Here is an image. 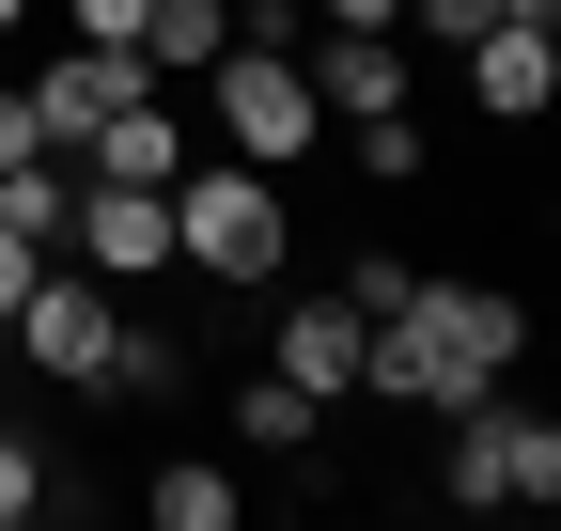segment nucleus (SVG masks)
I'll use <instances>...</instances> for the list:
<instances>
[{
  "label": "nucleus",
  "mask_w": 561,
  "mask_h": 531,
  "mask_svg": "<svg viewBox=\"0 0 561 531\" xmlns=\"http://www.w3.org/2000/svg\"><path fill=\"white\" fill-rule=\"evenodd\" d=\"M483 16H500V0H405V47H468Z\"/></svg>",
  "instance_id": "f3484780"
},
{
  "label": "nucleus",
  "mask_w": 561,
  "mask_h": 531,
  "mask_svg": "<svg viewBox=\"0 0 561 531\" xmlns=\"http://www.w3.org/2000/svg\"><path fill=\"white\" fill-rule=\"evenodd\" d=\"M62 172H110V188H172V172H187V110L125 94V110H110V125H94V142L62 157Z\"/></svg>",
  "instance_id": "9d476101"
},
{
  "label": "nucleus",
  "mask_w": 561,
  "mask_h": 531,
  "mask_svg": "<svg viewBox=\"0 0 561 531\" xmlns=\"http://www.w3.org/2000/svg\"><path fill=\"white\" fill-rule=\"evenodd\" d=\"M0 344H16L47 391H94V375H110V282H94V266H79V282H62V266H32V297L0 313Z\"/></svg>",
  "instance_id": "39448f33"
},
{
  "label": "nucleus",
  "mask_w": 561,
  "mask_h": 531,
  "mask_svg": "<svg viewBox=\"0 0 561 531\" xmlns=\"http://www.w3.org/2000/svg\"><path fill=\"white\" fill-rule=\"evenodd\" d=\"M32 266H47V235H16V219H0V313L32 297Z\"/></svg>",
  "instance_id": "6ab92c4d"
},
{
  "label": "nucleus",
  "mask_w": 561,
  "mask_h": 531,
  "mask_svg": "<svg viewBox=\"0 0 561 531\" xmlns=\"http://www.w3.org/2000/svg\"><path fill=\"white\" fill-rule=\"evenodd\" d=\"M359 172H375V188H421V172H437L421 110H359Z\"/></svg>",
  "instance_id": "2eb2a0df"
},
{
  "label": "nucleus",
  "mask_w": 561,
  "mask_h": 531,
  "mask_svg": "<svg viewBox=\"0 0 561 531\" xmlns=\"http://www.w3.org/2000/svg\"><path fill=\"white\" fill-rule=\"evenodd\" d=\"M468 110L530 142V125L561 110V32H530V16H483V32H468Z\"/></svg>",
  "instance_id": "0eeeda50"
},
{
  "label": "nucleus",
  "mask_w": 561,
  "mask_h": 531,
  "mask_svg": "<svg viewBox=\"0 0 561 531\" xmlns=\"http://www.w3.org/2000/svg\"><path fill=\"white\" fill-rule=\"evenodd\" d=\"M94 391H125V407H172V391H187V344H172V328H125L110 313V375Z\"/></svg>",
  "instance_id": "ddd939ff"
},
{
  "label": "nucleus",
  "mask_w": 561,
  "mask_h": 531,
  "mask_svg": "<svg viewBox=\"0 0 561 531\" xmlns=\"http://www.w3.org/2000/svg\"><path fill=\"white\" fill-rule=\"evenodd\" d=\"M62 250H79L94 282H157V266H172V188H110V172H79Z\"/></svg>",
  "instance_id": "423d86ee"
},
{
  "label": "nucleus",
  "mask_w": 561,
  "mask_h": 531,
  "mask_svg": "<svg viewBox=\"0 0 561 531\" xmlns=\"http://www.w3.org/2000/svg\"><path fill=\"white\" fill-rule=\"evenodd\" d=\"M62 485H79V470H62V453H32V438H0V531H32Z\"/></svg>",
  "instance_id": "dca6fc26"
},
{
  "label": "nucleus",
  "mask_w": 561,
  "mask_h": 531,
  "mask_svg": "<svg viewBox=\"0 0 561 531\" xmlns=\"http://www.w3.org/2000/svg\"><path fill=\"white\" fill-rule=\"evenodd\" d=\"M280 250H297V172H250V157L172 172V266H203L219 297H265Z\"/></svg>",
  "instance_id": "f03ea898"
},
{
  "label": "nucleus",
  "mask_w": 561,
  "mask_h": 531,
  "mask_svg": "<svg viewBox=\"0 0 561 531\" xmlns=\"http://www.w3.org/2000/svg\"><path fill=\"white\" fill-rule=\"evenodd\" d=\"M297 79H312V110H405V32H312L297 47Z\"/></svg>",
  "instance_id": "1a4fd4ad"
},
{
  "label": "nucleus",
  "mask_w": 561,
  "mask_h": 531,
  "mask_svg": "<svg viewBox=\"0 0 561 531\" xmlns=\"http://www.w3.org/2000/svg\"><path fill=\"white\" fill-rule=\"evenodd\" d=\"M219 16H234V32H280V47H297V0H219Z\"/></svg>",
  "instance_id": "aec40b11"
},
{
  "label": "nucleus",
  "mask_w": 561,
  "mask_h": 531,
  "mask_svg": "<svg viewBox=\"0 0 561 531\" xmlns=\"http://www.w3.org/2000/svg\"><path fill=\"white\" fill-rule=\"evenodd\" d=\"M203 110H219V142H234L250 172H297V157L328 142V110H312V79H297L280 32H234L219 63H203Z\"/></svg>",
  "instance_id": "7ed1b4c3"
},
{
  "label": "nucleus",
  "mask_w": 561,
  "mask_h": 531,
  "mask_svg": "<svg viewBox=\"0 0 561 531\" xmlns=\"http://www.w3.org/2000/svg\"><path fill=\"white\" fill-rule=\"evenodd\" d=\"M515 360H530V297L515 282H405L390 313H359V391L375 407H421V422L483 407Z\"/></svg>",
  "instance_id": "f257e3e1"
},
{
  "label": "nucleus",
  "mask_w": 561,
  "mask_h": 531,
  "mask_svg": "<svg viewBox=\"0 0 561 531\" xmlns=\"http://www.w3.org/2000/svg\"><path fill=\"white\" fill-rule=\"evenodd\" d=\"M437 500H468V516H546L561 500V422L546 407H500V391H483V407H453V470H437Z\"/></svg>",
  "instance_id": "20e7f679"
},
{
  "label": "nucleus",
  "mask_w": 561,
  "mask_h": 531,
  "mask_svg": "<svg viewBox=\"0 0 561 531\" xmlns=\"http://www.w3.org/2000/svg\"><path fill=\"white\" fill-rule=\"evenodd\" d=\"M140 500H157V531H234V516H250V485L219 470V453H172V470L140 485Z\"/></svg>",
  "instance_id": "9b49d317"
},
{
  "label": "nucleus",
  "mask_w": 561,
  "mask_h": 531,
  "mask_svg": "<svg viewBox=\"0 0 561 531\" xmlns=\"http://www.w3.org/2000/svg\"><path fill=\"white\" fill-rule=\"evenodd\" d=\"M219 47H234V16H219V0H157V16H140V63H157V79H203Z\"/></svg>",
  "instance_id": "f8f14e48"
},
{
  "label": "nucleus",
  "mask_w": 561,
  "mask_h": 531,
  "mask_svg": "<svg viewBox=\"0 0 561 531\" xmlns=\"http://www.w3.org/2000/svg\"><path fill=\"white\" fill-rule=\"evenodd\" d=\"M234 438H250V453H312V438H328V407H312L297 375H250V391H234Z\"/></svg>",
  "instance_id": "4468645a"
},
{
  "label": "nucleus",
  "mask_w": 561,
  "mask_h": 531,
  "mask_svg": "<svg viewBox=\"0 0 561 531\" xmlns=\"http://www.w3.org/2000/svg\"><path fill=\"white\" fill-rule=\"evenodd\" d=\"M62 16H79V47H140V16H157V0H62Z\"/></svg>",
  "instance_id": "a211bd4d"
},
{
  "label": "nucleus",
  "mask_w": 561,
  "mask_h": 531,
  "mask_svg": "<svg viewBox=\"0 0 561 531\" xmlns=\"http://www.w3.org/2000/svg\"><path fill=\"white\" fill-rule=\"evenodd\" d=\"M328 32H405V0H328Z\"/></svg>",
  "instance_id": "412c9836"
},
{
  "label": "nucleus",
  "mask_w": 561,
  "mask_h": 531,
  "mask_svg": "<svg viewBox=\"0 0 561 531\" xmlns=\"http://www.w3.org/2000/svg\"><path fill=\"white\" fill-rule=\"evenodd\" d=\"M265 360L297 375L312 407H343V391H359V297H343V282H328V297H280V344H265Z\"/></svg>",
  "instance_id": "6e6552de"
},
{
  "label": "nucleus",
  "mask_w": 561,
  "mask_h": 531,
  "mask_svg": "<svg viewBox=\"0 0 561 531\" xmlns=\"http://www.w3.org/2000/svg\"><path fill=\"white\" fill-rule=\"evenodd\" d=\"M16 16H32V0H0V32H16Z\"/></svg>",
  "instance_id": "4be33fe9"
}]
</instances>
